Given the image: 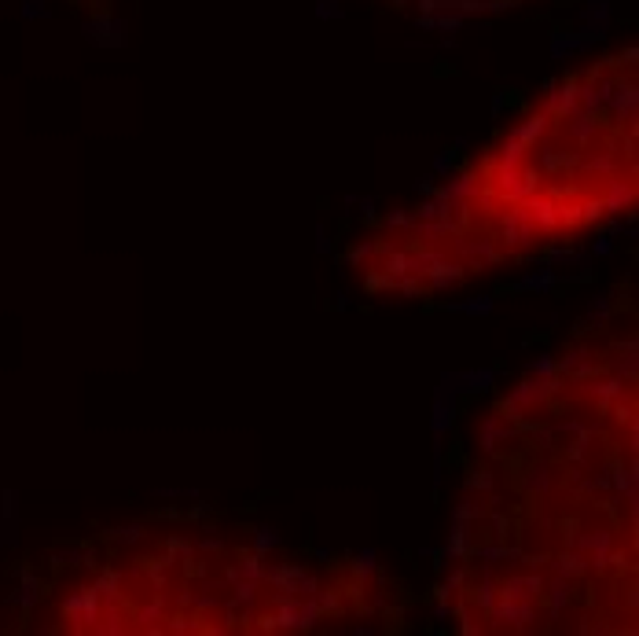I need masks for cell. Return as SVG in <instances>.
I'll return each instance as SVG.
<instances>
[{
    "label": "cell",
    "instance_id": "1",
    "mask_svg": "<svg viewBox=\"0 0 639 636\" xmlns=\"http://www.w3.org/2000/svg\"><path fill=\"white\" fill-rule=\"evenodd\" d=\"M452 419H456V394L441 383L438 394H434V416H430V434H434V441H445V430L452 427Z\"/></svg>",
    "mask_w": 639,
    "mask_h": 636
},
{
    "label": "cell",
    "instance_id": "2",
    "mask_svg": "<svg viewBox=\"0 0 639 636\" xmlns=\"http://www.w3.org/2000/svg\"><path fill=\"white\" fill-rule=\"evenodd\" d=\"M85 34H89L96 45H111V48L125 45V23L122 19H96V23L85 26Z\"/></svg>",
    "mask_w": 639,
    "mask_h": 636
},
{
    "label": "cell",
    "instance_id": "3",
    "mask_svg": "<svg viewBox=\"0 0 639 636\" xmlns=\"http://www.w3.org/2000/svg\"><path fill=\"white\" fill-rule=\"evenodd\" d=\"M577 100H581L577 85H559V89L551 92V100H548V111L551 114H566V111H573V103Z\"/></svg>",
    "mask_w": 639,
    "mask_h": 636
},
{
    "label": "cell",
    "instance_id": "4",
    "mask_svg": "<svg viewBox=\"0 0 639 636\" xmlns=\"http://www.w3.org/2000/svg\"><path fill=\"white\" fill-rule=\"evenodd\" d=\"M507 438H511V430H507V423L500 416H489L482 423V449H496V445L507 441Z\"/></svg>",
    "mask_w": 639,
    "mask_h": 636
},
{
    "label": "cell",
    "instance_id": "5",
    "mask_svg": "<svg viewBox=\"0 0 639 636\" xmlns=\"http://www.w3.org/2000/svg\"><path fill=\"white\" fill-rule=\"evenodd\" d=\"M493 305H496V298H489V294H482V298H471V302H452V305H449V313H463V316H485V313H493Z\"/></svg>",
    "mask_w": 639,
    "mask_h": 636
},
{
    "label": "cell",
    "instance_id": "6",
    "mask_svg": "<svg viewBox=\"0 0 639 636\" xmlns=\"http://www.w3.org/2000/svg\"><path fill=\"white\" fill-rule=\"evenodd\" d=\"M555 287V269H540V272H529L526 280H518V291H548Z\"/></svg>",
    "mask_w": 639,
    "mask_h": 636
},
{
    "label": "cell",
    "instance_id": "7",
    "mask_svg": "<svg viewBox=\"0 0 639 636\" xmlns=\"http://www.w3.org/2000/svg\"><path fill=\"white\" fill-rule=\"evenodd\" d=\"M276 545H280V534H276L272 526H261V529H258V540H254L258 556H265V552H269V548H276Z\"/></svg>",
    "mask_w": 639,
    "mask_h": 636
},
{
    "label": "cell",
    "instance_id": "8",
    "mask_svg": "<svg viewBox=\"0 0 639 636\" xmlns=\"http://www.w3.org/2000/svg\"><path fill=\"white\" fill-rule=\"evenodd\" d=\"M555 357H540V360H532V364H529V375H537V379H551V375H555Z\"/></svg>",
    "mask_w": 639,
    "mask_h": 636
},
{
    "label": "cell",
    "instance_id": "9",
    "mask_svg": "<svg viewBox=\"0 0 639 636\" xmlns=\"http://www.w3.org/2000/svg\"><path fill=\"white\" fill-rule=\"evenodd\" d=\"M610 305H614V294H599V302H592L588 316H592L595 324H603V320H606V313H610Z\"/></svg>",
    "mask_w": 639,
    "mask_h": 636
},
{
    "label": "cell",
    "instance_id": "10",
    "mask_svg": "<svg viewBox=\"0 0 639 636\" xmlns=\"http://www.w3.org/2000/svg\"><path fill=\"white\" fill-rule=\"evenodd\" d=\"M316 15L327 23V19H342L346 12L338 8V0H316Z\"/></svg>",
    "mask_w": 639,
    "mask_h": 636
},
{
    "label": "cell",
    "instance_id": "11",
    "mask_svg": "<svg viewBox=\"0 0 639 636\" xmlns=\"http://www.w3.org/2000/svg\"><path fill=\"white\" fill-rule=\"evenodd\" d=\"M371 570H375V548H364V552H357V574L368 578Z\"/></svg>",
    "mask_w": 639,
    "mask_h": 636
},
{
    "label": "cell",
    "instance_id": "12",
    "mask_svg": "<svg viewBox=\"0 0 639 636\" xmlns=\"http://www.w3.org/2000/svg\"><path fill=\"white\" fill-rule=\"evenodd\" d=\"M23 15H26V19H48L45 0H23Z\"/></svg>",
    "mask_w": 639,
    "mask_h": 636
},
{
    "label": "cell",
    "instance_id": "13",
    "mask_svg": "<svg viewBox=\"0 0 639 636\" xmlns=\"http://www.w3.org/2000/svg\"><path fill=\"white\" fill-rule=\"evenodd\" d=\"M452 166H456V155H452V151H441L438 158H434V173H438V177H441V173H449Z\"/></svg>",
    "mask_w": 639,
    "mask_h": 636
},
{
    "label": "cell",
    "instance_id": "14",
    "mask_svg": "<svg viewBox=\"0 0 639 636\" xmlns=\"http://www.w3.org/2000/svg\"><path fill=\"white\" fill-rule=\"evenodd\" d=\"M614 250V236H603L599 243H595V247H592V254H595V258H606V254H610Z\"/></svg>",
    "mask_w": 639,
    "mask_h": 636
},
{
    "label": "cell",
    "instance_id": "15",
    "mask_svg": "<svg viewBox=\"0 0 639 636\" xmlns=\"http://www.w3.org/2000/svg\"><path fill=\"white\" fill-rule=\"evenodd\" d=\"M327 250H331V243H327V228L320 225L316 228V254H327Z\"/></svg>",
    "mask_w": 639,
    "mask_h": 636
},
{
    "label": "cell",
    "instance_id": "16",
    "mask_svg": "<svg viewBox=\"0 0 639 636\" xmlns=\"http://www.w3.org/2000/svg\"><path fill=\"white\" fill-rule=\"evenodd\" d=\"M357 203H360V214H364V217H375V203H371L368 195H364V199H357Z\"/></svg>",
    "mask_w": 639,
    "mask_h": 636
},
{
    "label": "cell",
    "instance_id": "17",
    "mask_svg": "<svg viewBox=\"0 0 639 636\" xmlns=\"http://www.w3.org/2000/svg\"><path fill=\"white\" fill-rule=\"evenodd\" d=\"M500 111H504V96L496 92V96H493V114H500Z\"/></svg>",
    "mask_w": 639,
    "mask_h": 636
}]
</instances>
